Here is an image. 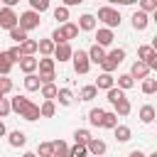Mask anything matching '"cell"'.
Returning a JSON list of instances; mask_svg holds the SVG:
<instances>
[{
    "label": "cell",
    "mask_w": 157,
    "mask_h": 157,
    "mask_svg": "<svg viewBox=\"0 0 157 157\" xmlns=\"http://www.w3.org/2000/svg\"><path fill=\"white\" fill-rule=\"evenodd\" d=\"M10 101H12V113H17L20 118H25V120H29V123H34V120L42 118L39 105L32 103L27 96H15V98H10Z\"/></svg>",
    "instance_id": "obj_1"
},
{
    "label": "cell",
    "mask_w": 157,
    "mask_h": 157,
    "mask_svg": "<svg viewBox=\"0 0 157 157\" xmlns=\"http://www.w3.org/2000/svg\"><path fill=\"white\" fill-rule=\"evenodd\" d=\"M98 22H103V27H110V29H115V27H120V10H115L113 5H103V7H98Z\"/></svg>",
    "instance_id": "obj_2"
},
{
    "label": "cell",
    "mask_w": 157,
    "mask_h": 157,
    "mask_svg": "<svg viewBox=\"0 0 157 157\" xmlns=\"http://www.w3.org/2000/svg\"><path fill=\"white\" fill-rule=\"evenodd\" d=\"M123 61H125V49H123V47H115V49H110V52L105 54L101 69L108 71V74H113V71L118 69V64H123Z\"/></svg>",
    "instance_id": "obj_3"
},
{
    "label": "cell",
    "mask_w": 157,
    "mask_h": 157,
    "mask_svg": "<svg viewBox=\"0 0 157 157\" xmlns=\"http://www.w3.org/2000/svg\"><path fill=\"white\" fill-rule=\"evenodd\" d=\"M20 25V15L15 12V7H0V29H12V27H17Z\"/></svg>",
    "instance_id": "obj_4"
},
{
    "label": "cell",
    "mask_w": 157,
    "mask_h": 157,
    "mask_svg": "<svg viewBox=\"0 0 157 157\" xmlns=\"http://www.w3.org/2000/svg\"><path fill=\"white\" fill-rule=\"evenodd\" d=\"M71 64H74V71L76 74H88V69H91V59H88V52H83V49H78V52H74V56H71Z\"/></svg>",
    "instance_id": "obj_5"
},
{
    "label": "cell",
    "mask_w": 157,
    "mask_h": 157,
    "mask_svg": "<svg viewBox=\"0 0 157 157\" xmlns=\"http://www.w3.org/2000/svg\"><path fill=\"white\" fill-rule=\"evenodd\" d=\"M39 22H42V20H39V12H37V10H32V7H29L27 12H22V15H20V27H22V29H27V32L37 29V27H39Z\"/></svg>",
    "instance_id": "obj_6"
},
{
    "label": "cell",
    "mask_w": 157,
    "mask_h": 157,
    "mask_svg": "<svg viewBox=\"0 0 157 157\" xmlns=\"http://www.w3.org/2000/svg\"><path fill=\"white\" fill-rule=\"evenodd\" d=\"M17 64H20V71H22V74H34V71L39 69V59H37L34 54H25Z\"/></svg>",
    "instance_id": "obj_7"
},
{
    "label": "cell",
    "mask_w": 157,
    "mask_h": 157,
    "mask_svg": "<svg viewBox=\"0 0 157 157\" xmlns=\"http://www.w3.org/2000/svg\"><path fill=\"white\" fill-rule=\"evenodd\" d=\"M130 20H132V29L142 32V29H147V25H150V12H145V10H135Z\"/></svg>",
    "instance_id": "obj_8"
},
{
    "label": "cell",
    "mask_w": 157,
    "mask_h": 157,
    "mask_svg": "<svg viewBox=\"0 0 157 157\" xmlns=\"http://www.w3.org/2000/svg\"><path fill=\"white\" fill-rule=\"evenodd\" d=\"M113 39H115V34H113L110 27H98V29H96V44H101V47H110Z\"/></svg>",
    "instance_id": "obj_9"
},
{
    "label": "cell",
    "mask_w": 157,
    "mask_h": 157,
    "mask_svg": "<svg viewBox=\"0 0 157 157\" xmlns=\"http://www.w3.org/2000/svg\"><path fill=\"white\" fill-rule=\"evenodd\" d=\"M56 29L61 32L64 42H71V39H76V37H78V25H76V22H64V25H59Z\"/></svg>",
    "instance_id": "obj_10"
},
{
    "label": "cell",
    "mask_w": 157,
    "mask_h": 157,
    "mask_svg": "<svg viewBox=\"0 0 157 157\" xmlns=\"http://www.w3.org/2000/svg\"><path fill=\"white\" fill-rule=\"evenodd\" d=\"M71 56H74V49H71L69 42L56 44V49H54V59H59V64H61V61H71Z\"/></svg>",
    "instance_id": "obj_11"
},
{
    "label": "cell",
    "mask_w": 157,
    "mask_h": 157,
    "mask_svg": "<svg viewBox=\"0 0 157 157\" xmlns=\"http://www.w3.org/2000/svg\"><path fill=\"white\" fill-rule=\"evenodd\" d=\"M96 15H91V12H83L81 17H78V29L81 32H93L96 29Z\"/></svg>",
    "instance_id": "obj_12"
},
{
    "label": "cell",
    "mask_w": 157,
    "mask_h": 157,
    "mask_svg": "<svg viewBox=\"0 0 157 157\" xmlns=\"http://www.w3.org/2000/svg\"><path fill=\"white\" fill-rule=\"evenodd\" d=\"M150 71H152V69H150L145 61H140V59H137V61L130 66V74H132V78H140V81H142V78H147V76H150Z\"/></svg>",
    "instance_id": "obj_13"
},
{
    "label": "cell",
    "mask_w": 157,
    "mask_h": 157,
    "mask_svg": "<svg viewBox=\"0 0 157 157\" xmlns=\"http://www.w3.org/2000/svg\"><path fill=\"white\" fill-rule=\"evenodd\" d=\"M115 86V78H113V74H108V71H101L98 74V78H96V88L98 91H108V88H113Z\"/></svg>",
    "instance_id": "obj_14"
},
{
    "label": "cell",
    "mask_w": 157,
    "mask_h": 157,
    "mask_svg": "<svg viewBox=\"0 0 157 157\" xmlns=\"http://www.w3.org/2000/svg\"><path fill=\"white\" fill-rule=\"evenodd\" d=\"M137 118H140V123H145V125H150V123H155V118H157V110H155V105H150V103H145V105L140 108V113H137Z\"/></svg>",
    "instance_id": "obj_15"
},
{
    "label": "cell",
    "mask_w": 157,
    "mask_h": 157,
    "mask_svg": "<svg viewBox=\"0 0 157 157\" xmlns=\"http://www.w3.org/2000/svg\"><path fill=\"white\" fill-rule=\"evenodd\" d=\"M105 150H108V145H105V140H101V137H93V140L88 142V152H91V157H103Z\"/></svg>",
    "instance_id": "obj_16"
},
{
    "label": "cell",
    "mask_w": 157,
    "mask_h": 157,
    "mask_svg": "<svg viewBox=\"0 0 157 157\" xmlns=\"http://www.w3.org/2000/svg\"><path fill=\"white\" fill-rule=\"evenodd\" d=\"M105 47H101V44H91V49H88V59H91V64H103V59H105Z\"/></svg>",
    "instance_id": "obj_17"
},
{
    "label": "cell",
    "mask_w": 157,
    "mask_h": 157,
    "mask_svg": "<svg viewBox=\"0 0 157 157\" xmlns=\"http://www.w3.org/2000/svg\"><path fill=\"white\" fill-rule=\"evenodd\" d=\"M7 142H10V147H25L27 135L22 130H12V132H7Z\"/></svg>",
    "instance_id": "obj_18"
},
{
    "label": "cell",
    "mask_w": 157,
    "mask_h": 157,
    "mask_svg": "<svg viewBox=\"0 0 157 157\" xmlns=\"http://www.w3.org/2000/svg\"><path fill=\"white\" fill-rule=\"evenodd\" d=\"M103 115H105L103 108H91V110H88V123H91L93 128H103Z\"/></svg>",
    "instance_id": "obj_19"
},
{
    "label": "cell",
    "mask_w": 157,
    "mask_h": 157,
    "mask_svg": "<svg viewBox=\"0 0 157 157\" xmlns=\"http://www.w3.org/2000/svg\"><path fill=\"white\" fill-rule=\"evenodd\" d=\"M54 49H56V42L49 37V39H39V54L42 56H54Z\"/></svg>",
    "instance_id": "obj_20"
},
{
    "label": "cell",
    "mask_w": 157,
    "mask_h": 157,
    "mask_svg": "<svg viewBox=\"0 0 157 157\" xmlns=\"http://www.w3.org/2000/svg\"><path fill=\"white\" fill-rule=\"evenodd\" d=\"M25 88H27V91H39V88H42L39 74H25Z\"/></svg>",
    "instance_id": "obj_21"
},
{
    "label": "cell",
    "mask_w": 157,
    "mask_h": 157,
    "mask_svg": "<svg viewBox=\"0 0 157 157\" xmlns=\"http://www.w3.org/2000/svg\"><path fill=\"white\" fill-rule=\"evenodd\" d=\"M56 101H59V105L69 108V105L74 103V91H71V88H59V93H56Z\"/></svg>",
    "instance_id": "obj_22"
},
{
    "label": "cell",
    "mask_w": 157,
    "mask_h": 157,
    "mask_svg": "<svg viewBox=\"0 0 157 157\" xmlns=\"http://www.w3.org/2000/svg\"><path fill=\"white\" fill-rule=\"evenodd\" d=\"M113 108H115V113H118L120 118H125V115H130V110H132V105H130V101H128L125 96H123L120 101H115V103H113Z\"/></svg>",
    "instance_id": "obj_23"
},
{
    "label": "cell",
    "mask_w": 157,
    "mask_h": 157,
    "mask_svg": "<svg viewBox=\"0 0 157 157\" xmlns=\"http://www.w3.org/2000/svg\"><path fill=\"white\" fill-rule=\"evenodd\" d=\"M91 140H93V135H91L86 128H76V130H74V142H76V145H88Z\"/></svg>",
    "instance_id": "obj_24"
},
{
    "label": "cell",
    "mask_w": 157,
    "mask_h": 157,
    "mask_svg": "<svg viewBox=\"0 0 157 157\" xmlns=\"http://www.w3.org/2000/svg\"><path fill=\"white\" fill-rule=\"evenodd\" d=\"M12 66H15V61L10 59V54H7V52H0V74H2V76H10Z\"/></svg>",
    "instance_id": "obj_25"
},
{
    "label": "cell",
    "mask_w": 157,
    "mask_h": 157,
    "mask_svg": "<svg viewBox=\"0 0 157 157\" xmlns=\"http://www.w3.org/2000/svg\"><path fill=\"white\" fill-rule=\"evenodd\" d=\"M39 93H42V98H47V101H56V93H59V88H56V83H42Z\"/></svg>",
    "instance_id": "obj_26"
},
{
    "label": "cell",
    "mask_w": 157,
    "mask_h": 157,
    "mask_svg": "<svg viewBox=\"0 0 157 157\" xmlns=\"http://www.w3.org/2000/svg\"><path fill=\"white\" fill-rule=\"evenodd\" d=\"M113 132H115V140H118V142H128V140L132 137V130H130L128 125H115Z\"/></svg>",
    "instance_id": "obj_27"
},
{
    "label": "cell",
    "mask_w": 157,
    "mask_h": 157,
    "mask_svg": "<svg viewBox=\"0 0 157 157\" xmlns=\"http://www.w3.org/2000/svg\"><path fill=\"white\" fill-rule=\"evenodd\" d=\"M115 83H118V88H123V91H130V88L135 86V78H132V74L128 71V74H120Z\"/></svg>",
    "instance_id": "obj_28"
},
{
    "label": "cell",
    "mask_w": 157,
    "mask_h": 157,
    "mask_svg": "<svg viewBox=\"0 0 157 157\" xmlns=\"http://www.w3.org/2000/svg\"><path fill=\"white\" fill-rule=\"evenodd\" d=\"M69 155H71V147L64 140H54V155L52 157H69Z\"/></svg>",
    "instance_id": "obj_29"
},
{
    "label": "cell",
    "mask_w": 157,
    "mask_h": 157,
    "mask_svg": "<svg viewBox=\"0 0 157 157\" xmlns=\"http://www.w3.org/2000/svg\"><path fill=\"white\" fill-rule=\"evenodd\" d=\"M10 39H12V42H17V44H22V42H25V39H29V37H27V29H22V27L17 25V27H12V29H10Z\"/></svg>",
    "instance_id": "obj_30"
},
{
    "label": "cell",
    "mask_w": 157,
    "mask_h": 157,
    "mask_svg": "<svg viewBox=\"0 0 157 157\" xmlns=\"http://www.w3.org/2000/svg\"><path fill=\"white\" fill-rule=\"evenodd\" d=\"M39 110H42V118H52L56 113V101H47L44 98V103L39 105Z\"/></svg>",
    "instance_id": "obj_31"
},
{
    "label": "cell",
    "mask_w": 157,
    "mask_h": 157,
    "mask_svg": "<svg viewBox=\"0 0 157 157\" xmlns=\"http://www.w3.org/2000/svg\"><path fill=\"white\" fill-rule=\"evenodd\" d=\"M140 88H142V93H145V96L157 93V78H150V76H147V78H142V86H140Z\"/></svg>",
    "instance_id": "obj_32"
},
{
    "label": "cell",
    "mask_w": 157,
    "mask_h": 157,
    "mask_svg": "<svg viewBox=\"0 0 157 157\" xmlns=\"http://www.w3.org/2000/svg\"><path fill=\"white\" fill-rule=\"evenodd\" d=\"M54 20H56L59 25L69 22V7H66V5H59V7H54Z\"/></svg>",
    "instance_id": "obj_33"
},
{
    "label": "cell",
    "mask_w": 157,
    "mask_h": 157,
    "mask_svg": "<svg viewBox=\"0 0 157 157\" xmlns=\"http://www.w3.org/2000/svg\"><path fill=\"white\" fill-rule=\"evenodd\" d=\"M20 47H22V54H37L39 52V42L37 39H25Z\"/></svg>",
    "instance_id": "obj_34"
},
{
    "label": "cell",
    "mask_w": 157,
    "mask_h": 157,
    "mask_svg": "<svg viewBox=\"0 0 157 157\" xmlns=\"http://www.w3.org/2000/svg\"><path fill=\"white\" fill-rule=\"evenodd\" d=\"M115 125H118V113H115V110H105V115H103V128L113 130Z\"/></svg>",
    "instance_id": "obj_35"
},
{
    "label": "cell",
    "mask_w": 157,
    "mask_h": 157,
    "mask_svg": "<svg viewBox=\"0 0 157 157\" xmlns=\"http://www.w3.org/2000/svg\"><path fill=\"white\" fill-rule=\"evenodd\" d=\"M78 96H81V101H93V98L98 96V88H96V83H93V86H83Z\"/></svg>",
    "instance_id": "obj_36"
},
{
    "label": "cell",
    "mask_w": 157,
    "mask_h": 157,
    "mask_svg": "<svg viewBox=\"0 0 157 157\" xmlns=\"http://www.w3.org/2000/svg\"><path fill=\"white\" fill-rule=\"evenodd\" d=\"M152 54H155L152 44H142V47H137V59H140V61H147Z\"/></svg>",
    "instance_id": "obj_37"
},
{
    "label": "cell",
    "mask_w": 157,
    "mask_h": 157,
    "mask_svg": "<svg viewBox=\"0 0 157 157\" xmlns=\"http://www.w3.org/2000/svg\"><path fill=\"white\" fill-rule=\"evenodd\" d=\"M37 155H39V157H52V155H54V142H39Z\"/></svg>",
    "instance_id": "obj_38"
},
{
    "label": "cell",
    "mask_w": 157,
    "mask_h": 157,
    "mask_svg": "<svg viewBox=\"0 0 157 157\" xmlns=\"http://www.w3.org/2000/svg\"><path fill=\"white\" fill-rule=\"evenodd\" d=\"M27 2H29V7H32V10H37V12L42 15V12H47V10H49V2H52V0H27Z\"/></svg>",
    "instance_id": "obj_39"
},
{
    "label": "cell",
    "mask_w": 157,
    "mask_h": 157,
    "mask_svg": "<svg viewBox=\"0 0 157 157\" xmlns=\"http://www.w3.org/2000/svg\"><path fill=\"white\" fill-rule=\"evenodd\" d=\"M69 157H91V152H88V145H74Z\"/></svg>",
    "instance_id": "obj_40"
},
{
    "label": "cell",
    "mask_w": 157,
    "mask_h": 157,
    "mask_svg": "<svg viewBox=\"0 0 157 157\" xmlns=\"http://www.w3.org/2000/svg\"><path fill=\"white\" fill-rule=\"evenodd\" d=\"M10 113H12V101L10 98H0V118H5Z\"/></svg>",
    "instance_id": "obj_41"
},
{
    "label": "cell",
    "mask_w": 157,
    "mask_h": 157,
    "mask_svg": "<svg viewBox=\"0 0 157 157\" xmlns=\"http://www.w3.org/2000/svg\"><path fill=\"white\" fill-rule=\"evenodd\" d=\"M7 54H10V59H12L15 64H17V61H20L22 56H25V54H22V47H20V44H15V47H10V49H7Z\"/></svg>",
    "instance_id": "obj_42"
},
{
    "label": "cell",
    "mask_w": 157,
    "mask_h": 157,
    "mask_svg": "<svg viewBox=\"0 0 157 157\" xmlns=\"http://www.w3.org/2000/svg\"><path fill=\"white\" fill-rule=\"evenodd\" d=\"M0 91H2V93H10V91H12V78H10V76H2V74H0Z\"/></svg>",
    "instance_id": "obj_43"
},
{
    "label": "cell",
    "mask_w": 157,
    "mask_h": 157,
    "mask_svg": "<svg viewBox=\"0 0 157 157\" xmlns=\"http://www.w3.org/2000/svg\"><path fill=\"white\" fill-rule=\"evenodd\" d=\"M140 2V10H145V12H155L157 10V0H137Z\"/></svg>",
    "instance_id": "obj_44"
},
{
    "label": "cell",
    "mask_w": 157,
    "mask_h": 157,
    "mask_svg": "<svg viewBox=\"0 0 157 157\" xmlns=\"http://www.w3.org/2000/svg\"><path fill=\"white\" fill-rule=\"evenodd\" d=\"M145 64H147V66H150L152 71H157V52H155V54H152V56H150V59H147Z\"/></svg>",
    "instance_id": "obj_45"
},
{
    "label": "cell",
    "mask_w": 157,
    "mask_h": 157,
    "mask_svg": "<svg viewBox=\"0 0 157 157\" xmlns=\"http://www.w3.org/2000/svg\"><path fill=\"white\" fill-rule=\"evenodd\" d=\"M81 2H86V0H61V5H66V7H76Z\"/></svg>",
    "instance_id": "obj_46"
},
{
    "label": "cell",
    "mask_w": 157,
    "mask_h": 157,
    "mask_svg": "<svg viewBox=\"0 0 157 157\" xmlns=\"http://www.w3.org/2000/svg\"><path fill=\"white\" fill-rule=\"evenodd\" d=\"M128 157H147V155H145V152H142V150H132V152H130V155H128Z\"/></svg>",
    "instance_id": "obj_47"
},
{
    "label": "cell",
    "mask_w": 157,
    "mask_h": 157,
    "mask_svg": "<svg viewBox=\"0 0 157 157\" xmlns=\"http://www.w3.org/2000/svg\"><path fill=\"white\" fill-rule=\"evenodd\" d=\"M17 2H20V0H2V5H5V7H15Z\"/></svg>",
    "instance_id": "obj_48"
},
{
    "label": "cell",
    "mask_w": 157,
    "mask_h": 157,
    "mask_svg": "<svg viewBox=\"0 0 157 157\" xmlns=\"http://www.w3.org/2000/svg\"><path fill=\"white\" fill-rule=\"evenodd\" d=\"M7 135V128H5V123H2V118H0V137H5Z\"/></svg>",
    "instance_id": "obj_49"
},
{
    "label": "cell",
    "mask_w": 157,
    "mask_h": 157,
    "mask_svg": "<svg viewBox=\"0 0 157 157\" xmlns=\"http://www.w3.org/2000/svg\"><path fill=\"white\" fill-rule=\"evenodd\" d=\"M115 2H118V5H135L137 0H115Z\"/></svg>",
    "instance_id": "obj_50"
},
{
    "label": "cell",
    "mask_w": 157,
    "mask_h": 157,
    "mask_svg": "<svg viewBox=\"0 0 157 157\" xmlns=\"http://www.w3.org/2000/svg\"><path fill=\"white\" fill-rule=\"evenodd\" d=\"M150 44H152V49H155V52H157V34H155V37H152V42H150Z\"/></svg>",
    "instance_id": "obj_51"
},
{
    "label": "cell",
    "mask_w": 157,
    "mask_h": 157,
    "mask_svg": "<svg viewBox=\"0 0 157 157\" xmlns=\"http://www.w3.org/2000/svg\"><path fill=\"white\" fill-rule=\"evenodd\" d=\"M22 157H39V155H37V152H25Z\"/></svg>",
    "instance_id": "obj_52"
},
{
    "label": "cell",
    "mask_w": 157,
    "mask_h": 157,
    "mask_svg": "<svg viewBox=\"0 0 157 157\" xmlns=\"http://www.w3.org/2000/svg\"><path fill=\"white\" fill-rule=\"evenodd\" d=\"M152 20H155V22H157V10H155V12H152Z\"/></svg>",
    "instance_id": "obj_53"
},
{
    "label": "cell",
    "mask_w": 157,
    "mask_h": 157,
    "mask_svg": "<svg viewBox=\"0 0 157 157\" xmlns=\"http://www.w3.org/2000/svg\"><path fill=\"white\" fill-rule=\"evenodd\" d=\"M147 157H157V150H155V152H152V155H147Z\"/></svg>",
    "instance_id": "obj_54"
},
{
    "label": "cell",
    "mask_w": 157,
    "mask_h": 157,
    "mask_svg": "<svg viewBox=\"0 0 157 157\" xmlns=\"http://www.w3.org/2000/svg\"><path fill=\"white\" fill-rule=\"evenodd\" d=\"M0 98H5V93H2V91H0Z\"/></svg>",
    "instance_id": "obj_55"
},
{
    "label": "cell",
    "mask_w": 157,
    "mask_h": 157,
    "mask_svg": "<svg viewBox=\"0 0 157 157\" xmlns=\"http://www.w3.org/2000/svg\"><path fill=\"white\" fill-rule=\"evenodd\" d=\"M108 2H115V0H108Z\"/></svg>",
    "instance_id": "obj_56"
},
{
    "label": "cell",
    "mask_w": 157,
    "mask_h": 157,
    "mask_svg": "<svg viewBox=\"0 0 157 157\" xmlns=\"http://www.w3.org/2000/svg\"><path fill=\"white\" fill-rule=\"evenodd\" d=\"M155 123H157V118H155Z\"/></svg>",
    "instance_id": "obj_57"
},
{
    "label": "cell",
    "mask_w": 157,
    "mask_h": 157,
    "mask_svg": "<svg viewBox=\"0 0 157 157\" xmlns=\"http://www.w3.org/2000/svg\"><path fill=\"white\" fill-rule=\"evenodd\" d=\"M0 2H2V0H0Z\"/></svg>",
    "instance_id": "obj_58"
}]
</instances>
